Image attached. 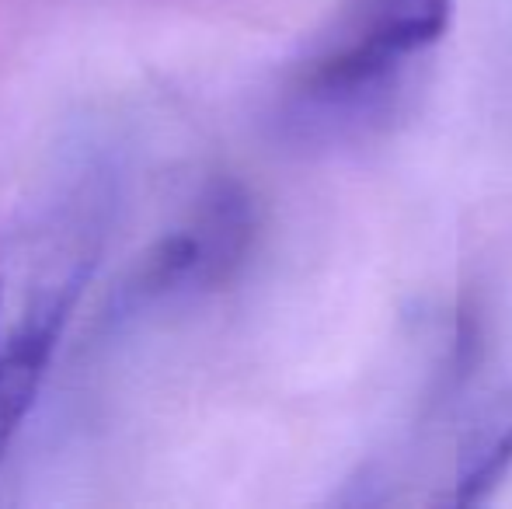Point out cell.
Instances as JSON below:
<instances>
[{
  "mask_svg": "<svg viewBox=\"0 0 512 509\" xmlns=\"http://www.w3.org/2000/svg\"><path fill=\"white\" fill-rule=\"evenodd\" d=\"M255 238V206L237 182H216L203 196L189 231L171 234L140 276L143 297L178 286L206 290L237 272Z\"/></svg>",
  "mask_w": 512,
  "mask_h": 509,
  "instance_id": "obj_3",
  "label": "cell"
},
{
  "mask_svg": "<svg viewBox=\"0 0 512 509\" xmlns=\"http://www.w3.org/2000/svg\"><path fill=\"white\" fill-rule=\"evenodd\" d=\"M457 0H359L342 35L307 67L300 105L314 123L356 126L380 119L408 70L439 46Z\"/></svg>",
  "mask_w": 512,
  "mask_h": 509,
  "instance_id": "obj_1",
  "label": "cell"
},
{
  "mask_svg": "<svg viewBox=\"0 0 512 509\" xmlns=\"http://www.w3.org/2000/svg\"><path fill=\"white\" fill-rule=\"evenodd\" d=\"M512 475V384L499 387L467 419L450 478L453 506H481Z\"/></svg>",
  "mask_w": 512,
  "mask_h": 509,
  "instance_id": "obj_4",
  "label": "cell"
},
{
  "mask_svg": "<svg viewBox=\"0 0 512 509\" xmlns=\"http://www.w3.org/2000/svg\"><path fill=\"white\" fill-rule=\"evenodd\" d=\"M95 262L84 224L60 238H35L0 276V457L25 422L77 293Z\"/></svg>",
  "mask_w": 512,
  "mask_h": 509,
  "instance_id": "obj_2",
  "label": "cell"
}]
</instances>
